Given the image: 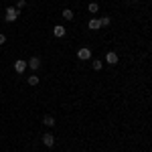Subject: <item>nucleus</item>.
Listing matches in <instances>:
<instances>
[{
	"label": "nucleus",
	"mask_w": 152,
	"mask_h": 152,
	"mask_svg": "<svg viewBox=\"0 0 152 152\" xmlns=\"http://www.w3.org/2000/svg\"><path fill=\"white\" fill-rule=\"evenodd\" d=\"M18 14H20V12H18V8L8 6V8H6V20H8V23H14V20L18 18Z\"/></svg>",
	"instance_id": "obj_1"
},
{
	"label": "nucleus",
	"mask_w": 152,
	"mask_h": 152,
	"mask_svg": "<svg viewBox=\"0 0 152 152\" xmlns=\"http://www.w3.org/2000/svg\"><path fill=\"white\" fill-rule=\"evenodd\" d=\"M26 67H28V63H26V61H23V59H18V61L14 63V71H16V73H24V71H26Z\"/></svg>",
	"instance_id": "obj_2"
},
{
	"label": "nucleus",
	"mask_w": 152,
	"mask_h": 152,
	"mask_svg": "<svg viewBox=\"0 0 152 152\" xmlns=\"http://www.w3.org/2000/svg\"><path fill=\"white\" fill-rule=\"evenodd\" d=\"M43 144L47 146V148H51V146H55V138H53V134H43Z\"/></svg>",
	"instance_id": "obj_3"
},
{
	"label": "nucleus",
	"mask_w": 152,
	"mask_h": 152,
	"mask_svg": "<svg viewBox=\"0 0 152 152\" xmlns=\"http://www.w3.org/2000/svg\"><path fill=\"white\" fill-rule=\"evenodd\" d=\"M77 57L83 59V61H85V59H91V51H89L87 47H81L79 51H77Z\"/></svg>",
	"instance_id": "obj_4"
},
{
	"label": "nucleus",
	"mask_w": 152,
	"mask_h": 152,
	"mask_svg": "<svg viewBox=\"0 0 152 152\" xmlns=\"http://www.w3.org/2000/svg\"><path fill=\"white\" fill-rule=\"evenodd\" d=\"M26 63H28V67H31L33 71H37L39 67H41V59H39V57H31Z\"/></svg>",
	"instance_id": "obj_5"
},
{
	"label": "nucleus",
	"mask_w": 152,
	"mask_h": 152,
	"mask_svg": "<svg viewBox=\"0 0 152 152\" xmlns=\"http://www.w3.org/2000/svg\"><path fill=\"white\" fill-rule=\"evenodd\" d=\"M105 61H107L110 65H116V63H118V55L114 53V51H107V55H105Z\"/></svg>",
	"instance_id": "obj_6"
},
{
	"label": "nucleus",
	"mask_w": 152,
	"mask_h": 152,
	"mask_svg": "<svg viewBox=\"0 0 152 152\" xmlns=\"http://www.w3.org/2000/svg\"><path fill=\"white\" fill-rule=\"evenodd\" d=\"M53 35L57 37V39H61V37H65V26H61V24H57V26H53Z\"/></svg>",
	"instance_id": "obj_7"
},
{
	"label": "nucleus",
	"mask_w": 152,
	"mask_h": 152,
	"mask_svg": "<svg viewBox=\"0 0 152 152\" xmlns=\"http://www.w3.org/2000/svg\"><path fill=\"white\" fill-rule=\"evenodd\" d=\"M87 26H89V28H91V31H97V28H102V23H99V20H97V18H91V20H89V24H87Z\"/></svg>",
	"instance_id": "obj_8"
},
{
	"label": "nucleus",
	"mask_w": 152,
	"mask_h": 152,
	"mask_svg": "<svg viewBox=\"0 0 152 152\" xmlns=\"http://www.w3.org/2000/svg\"><path fill=\"white\" fill-rule=\"evenodd\" d=\"M43 124L49 126V128H51V126H55V118H53V116H45V118H43Z\"/></svg>",
	"instance_id": "obj_9"
},
{
	"label": "nucleus",
	"mask_w": 152,
	"mask_h": 152,
	"mask_svg": "<svg viewBox=\"0 0 152 152\" xmlns=\"http://www.w3.org/2000/svg\"><path fill=\"white\" fill-rule=\"evenodd\" d=\"M61 14H63V18H65V20H73V16H75V14H73V10H69V8H65Z\"/></svg>",
	"instance_id": "obj_10"
},
{
	"label": "nucleus",
	"mask_w": 152,
	"mask_h": 152,
	"mask_svg": "<svg viewBox=\"0 0 152 152\" xmlns=\"http://www.w3.org/2000/svg\"><path fill=\"white\" fill-rule=\"evenodd\" d=\"M91 67H94L95 71H99V69H102V67H104V63H102L99 59H95V61H91Z\"/></svg>",
	"instance_id": "obj_11"
},
{
	"label": "nucleus",
	"mask_w": 152,
	"mask_h": 152,
	"mask_svg": "<svg viewBox=\"0 0 152 152\" xmlns=\"http://www.w3.org/2000/svg\"><path fill=\"white\" fill-rule=\"evenodd\" d=\"M26 83H28V85H37V83H39V77H37V75H31V77H26Z\"/></svg>",
	"instance_id": "obj_12"
},
{
	"label": "nucleus",
	"mask_w": 152,
	"mask_h": 152,
	"mask_svg": "<svg viewBox=\"0 0 152 152\" xmlns=\"http://www.w3.org/2000/svg\"><path fill=\"white\" fill-rule=\"evenodd\" d=\"M99 23H102V26H110L112 24V18L110 16H104V18H99Z\"/></svg>",
	"instance_id": "obj_13"
},
{
	"label": "nucleus",
	"mask_w": 152,
	"mask_h": 152,
	"mask_svg": "<svg viewBox=\"0 0 152 152\" xmlns=\"http://www.w3.org/2000/svg\"><path fill=\"white\" fill-rule=\"evenodd\" d=\"M87 8H89V12H97V10H99V6H97V2H91V4H89Z\"/></svg>",
	"instance_id": "obj_14"
},
{
	"label": "nucleus",
	"mask_w": 152,
	"mask_h": 152,
	"mask_svg": "<svg viewBox=\"0 0 152 152\" xmlns=\"http://www.w3.org/2000/svg\"><path fill=\"white\" fill-rule=\"evenodd\" d=\"M24 4H26L24 0H18V2H16V6H18V8H24Z\"/></svg>",
	"instance_id": "obj_15"
},
{
	"label": "nucleus",
	"mask_w": 152,
	"mask_h": 152,
	"mask_svg": "<svg viewBox=\"0 0 152 152\" xmlns=\"http://www.w3.org/2000/svg\"><path fill=\"white\" fill-rule=\"evenodd\" d=\"M4 43H6V37H4L2 33H0V45H4Z\"/></svg>",
	"instance_id": "obj_16"
}]
</instances>
